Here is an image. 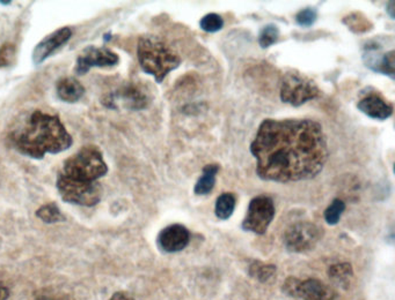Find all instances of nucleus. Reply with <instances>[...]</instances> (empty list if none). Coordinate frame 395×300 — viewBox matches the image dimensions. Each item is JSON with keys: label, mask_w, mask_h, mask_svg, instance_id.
I'll list each match as a JSON object with an SVG mask.
<instances>
[{"label": "nucleus", "mask_w": 395, "mask_h": 300, "mask_svg": "<svg viewBox=\"0 0 395 300\" xmlns=\"http://www.w3.org/2000/svg\"><path fill=\"white\" fill-rule=\"evenodd\" d=\"M109 39H111V34H106L104 35V41H108Z\"/></svg>", "instance_id": "obj_32"}, {"label": "nucleus", "mask_w": 395, "mask_h": 300, "mask_svg": "<svg viewBox=\"0 0 395 300\" xmlns=\"http://www.w3.org/2000/svg\"><path fill=\"white\" fill-rule=\"evenodd\" d=\"M345 203L341 199H334L324 210V219L329 226H336L340 222L342 214L345 212Z\"/></svg>", "instance_id": "obj_21"}, {"label": "nucleus", "mask_w": 395, "mask_h": 300, "mask_svg": "<svg viewBox=\"0 0 395 300\" xmlns=\"http://www.w3.org/2000/svg\"><path fill=\"white\" fill-rule=\"evenodd\" d=\"M261 179L295 183L312 179L328 159L324 128L312 119H266L250 145Z\"/></svg>", "instance_id": "obj_1"}, {"label": "nucleus", "mask_w": 395, "mask_h": 300, "mask_svg": "<svg viewBox=\"0 0 395 300\" xmlns=\"http://www.w3.org/2000/svg\"><path fill=\"white\" fill-rule=\"evenodd\" d=\"M353 266L349 262H341L333 265L328 269V276L333 279V282L338 283V286H347L349 279L353 277Z\"/></svg>", "instance_id": "obj_17"}, {"label": "nucleus", "mask_w": 395, "mask_h": 300, "mask_svg": "<svg viewBox=\"0 0 395 300\" xmlns=\"http://www.w3.org/2000/svg\"><path fill=\"white\" fill-rule=\"evenodd\" d=\"M277 268L276 266L270 263H264L262 261H254L250 263L248 272L254 279L260 283H268L276 276Z\"/></svg>", "instance_id": "obj_18"}, {"label": "nucleus", "mask_w": 395, "mask_h": 300, "mask_svg": "<svg viewBox=\"0 0 395 300\" xmlns=\"http://www.w3.org/2000/svg\"><path fill=\"white\" fill-rule=\"evenodd\" d=\"M8 143L22 155L42 159L46 154L65 152L73 143L61 119L36 110L19 128L8 134Z\"/></svg>", "instance_id": "obj_2"}, {"label": "nucleus", "mask_w": 395, "mask_h": 300, "mask_svg": "<svg viewBox=\"0 0 395 300\" xmlns=\"http://www.w3.org/2000/svg\"><path fill=\"white\" fill-rule=\"evenodd\" d=\"M275 205L273 199L260 195L250 201L242 229L255 234H264L275 217Z\"/></svg>", "instance_id": "obj_8"}, {"label": "nucleus", "mask_w": 395, "mask_h": 300, "mask_svg": "<svg viewBox=\"0 0 395 300\" xmlns=\"http://www.w3.org/2000/svg\"><path fill=\"white\" fill-rule=\"evenodd\" d=\"M282 290L285 294L300 300H336V292L320 279L288 277Z\"/></svg>", "instance_id": "obj_7"}, {"label": "nucleus", "mask_w": 395, "mask_h": 300, "mask_svg": "<svg viewBox=\"0 0 395 300\" xmlns=\"http://www.w3.org/2000/svg\"><path fill=\"white\" fill-rule=\"evenodd\" d=\"M35 300H65V299H62V298H58V297L41 296L39 297V298H36Z\"/></svg>", "instance_id": "obj_30"}, {"label": "nucleus", "mask_w": 395, "mask_h": 300, "mask_svg": "<svg viewBox=\"0 0 395 300\" xmlns=\"http://www.w3.org/2000/svg\"><path fill=\"white\" fill-rule=\"evenodd\" d=\"M393 6H394V3H393V1H389V3H388V6L387 8V12L388 13H389V15H391V18L392 19H394V8H393Z\"/></svg>", "instance_id": "obj_29"}, {"label": "nucleus", "mask_w": 395, "mask_h": 300, "mask_svg": "<svg viewBox=\"0 0 395 300\" xmlns=\"http://www.w3.org/2000/svg\"><path fill=\"white\" fill-rule=\"evenodd\" d=\"M321 92L313 80L300 74L298 72H288L284 75L281 85L282 102L292 106H300L320 97Z\"/></svg>", "instance_id": "obj_6"}, {"label": "nucleus", "mask_w": 395, "mask_h": 300, "mask_svg": "<svg viewBox=\"0 0 395 300\" xmlns=\"http://www.w3.org/2000/svg\"><path fill=\"white\" fill-rule=\"evenodd\" d=\"M279 39V29L276 25L264 26L261 29L260 36H259V44L262 49H267L277 42Z\"/></svg>", "instance_id": "obj_22"}, {"label": "nucleus", "mask_w": 395, "mask_h": 300, "mask_svg": "<svg viewBox=\"0 0 395 300\" xmlns=\"http://www.w3.org/2000/svg\"><path fill=\"white\" fill-rule=\"evenodd\" d=\"M15 46L12 43H5L0 48V68H8L15 60Z\"/></svg>", "instance_id": "obj_25"}, {"label": "nucleus", "mask_w": 395, "mask_h": 300, "mask_svg": "<svg viewBox=\"0 0 395 300\" xmlns=\"http://www.w3.org/2000/svg\"><path fill=\"white\" fill-rule=\"evenodd\" d=\"M320 238V228L314 223H295L285 231L284 246L291 253H305L313 250Z\"/></svg>", "instance_id": "obj_9"}, {"label": "nucleus", "mask_w": 395, "mask_h": 300, "mask_svg": "<svg viewBox=\"0 0 395 300\" xmlns=\"http://www.w3.org/2000/svg\"><path fill=\"white\" fill-rule=\"evenodd\" d=\"M190 243V232L182 224H172L161 230L158 236V245L166 253H178Z\"/></svg>", "instance_id": "obj_12"}, {"label": "nucleus", "mask_w": 395, "mask_h": 300, "mask_svg": "<svg viewBox=\"0 0 395 300\" xmlns=\"http://www.w3.org/2000/svg\"><path fill=\"white\" fill-rule=\"evenodd\" d=\"M108 172L102 152L94 146L82 147L64 162L61 174L82 181H98Z\"/></svg>", "instance_id": "obj_4"}, {"label": "nucleus", "mask_w": 395, "mask_h": 300, "mask_svg": "<svg viewBox=\"0 0 395 300\" xmlns=\"http://www.w3.org/2000/svg\"><path fill=\"white\" fill-rule=\"evenodd\" d=\"M149 97L142 88L136 85H125L121 89L104 99V106L116 109L118 102H121L125 108L131 110H142L149 104Z\"/></svg>", "instance_id": "obj_11"}, {"label": "nucleus", "mask_w": 395, "mask_h": 300, "mask_svg": "<svg viewBox=\"0 0 395 300\" xmlns=\"http://www.w3.org/2000/svg\"><path fill=\"white\" fill-rule=\"evenodd\" d=\"M71 37L72 30L68 27L59 28L56 32H51L50 35L44 37L33 51L34 64H42L46 58H49L56 50L64 46L65 43H68Z\"/></svg>", "instance_id": "obj_13"}, {"label": "nucleus", "mask_w": 395, "mask_h": 300, "mask_svg": "<svg viewBox=\"0 0 395 300\" xmlns=\"http://www.w3.org/2000/svg\"><path fill=\"white\" fill-rule=\"evenodd\" d=\"M317 19L318 12L313 8H304L298 14L295 15V21L302 27L313 26L314 22L317 21Z\"/></svg>", "instance_id": "obj_26"}, {"label": "nucleus", "mask_w": 395, "mask_h": 300, "mask_svg": "<svg viewBox=\"0 0 395 300\" xmlns=\"http://www.w3.org/2000/svg\"><path fill=\"white\" fill-rule=\"evenodd\" d=\"M235 205H237V200H235V195L232 193L221 194V197H218L217 201H216V207H214L216 216L223 221L230 219L235 212Z\"/></svg>", "instance_id": "obj_19"}, {"label": "nucleus", "mask_w": 395, "mask_h": 300, "mask_svg": "<svg viewBox=\"0 0 395 300\" xmlns=\"http://www.w3.org/2000/svg\"><path fill=\"white\" fill-rule=\"evenodd\" d=\"M36 216L41 221L48 224H54V223L64 222L65 216L61 212V209L58 208V206L54 202L46 203L39 207L36 210Z\"/></svg>", "instance_id": "obj_20"}, {"label": "nucleus", "mask_w": 395, "mask_h": 300, "mask_svg": "<svg viewBox=\"0 0 395 300\" xmlns=\"http://www.w3.org/2000/svg\"><path fill=\"white\" fill-rule=\"evenodd\" d=\"M58 99L65 103L78 102L85 95L84 86L75 78H63L56 85Z\"/></svg>", "instance_id": "obj_15"}, {"label": "nucleus", "mask_w": 395, "mask_h": 300, "mask_svg": "<svg viewBox=\"0 0 395 300\" xmlns=\"http://www.w3.org/2000/svg\"><path fill=\"white\" fill-rule=\"evenodd\" d=\"M201 28L207 32H217L224 27V20L221 15L210 13L202 18L200 22Z\"/></svg>", "instance_id": "obj_23"}, {"label": "nucleus", "mask_w": 395, "mask_h": 300, "mask_svg": "<svg viewBox=\"0 0 395 300\" xmlns=\"http://www.w3.org/2000/svg\"><path fill=\"white\" fill-rule=\"evenodd\" d=\"M109 300H135L125 292H116Z\"/></svg>", "instance_id": "obj_27"}, {"label": "nucleus", "mask_w": 395, "mask_h": 300, "mask_svg": "<svg viewBox=\"0 0 395 300\" xmlns=\"http://www.w3.org/2000/svg\"><path fill=\"white\" fill-rule=\"evenodd\" d=\"M120 61L118 53L108 48L87 46L77 58L75 73L84 75L92 68H113Z\"/></svg>", "instance_id": "obj_10"}, {"label": "nucleus", "mask_w": 395, "mask_h": 300, "mask_svg": "<svg viewBox=\"0 0 395 300\" xmlns=\"http://www.w3.org/2000/svg\"><path fill=\"white\" fill-rule=\"evenodd\" d=\"M0 4H1V5H11V1H5V0H0Z\"/></svg>", "instance_id": "obj_31"}, {"label": "nucleus", "mask_w": 395, "mask_h": 300, "mask_svg": "<svg viewBox=\"0 0 395 300\" xmlns=\"http://www.w3.org/2000/svg\"><path fill=\"white\" fill-rule=\"evenodd\" d=\"M345 23L349 27L353 32H364L370 30L372 28V25L370 22L367 21V19L360 14L348 15L347 18L343 20Z\"/></svg>", "instance_id": "obj_24"}, {"label": "nucleus", "mask_w": 395, "mask_h": 300, "mask_svg": "<svg viewBox=\"0 0 395 300\" xmlns=\"http://www.w3.org/2000/svg\"><path fill=\"white\" fill-rule=\"evenodd\" d=\"M218 171H219V166L217 164H208L207 166H204L202 177L197 180L195 188H194L196 195L210 194L216 185V176H217Z\"/></svg>", "instance_id": "obj_16"}, {"label": "nucleus", "mask_w": 395, "mask_h": 300, "mask_svg": "<svg viewBox=\"0 0 395 300\" xmlns=\"http://www.w3.org/2000/svg\"><path fill=\"white\" fill-rule=\"evenodd\" d=\"M137 57L143 71L152 75L158 83L181 65L178 53L156 35H144L139 39Z\"/></svg>", "instance_id": "obj_3"}, {"label": "nucleus", "mask_w": 395, "mask_h": 300, "mask_svg": "<svg viewBox=\"0 0 395 300\" xmlns=\"http://www.w3.org/2000/svg\"><path fill=\"white\" fill-rule=\"evenodd\" d=\"M56 186L65 202L82 207H94L104 194L100 183L72 179L61 173L58 174Z\"/></svg>", "instance_id": "obj_5"}, {"label": "nucleus", "mask_w": 395, "mask_h": 300, "mask_svg": "<svg viewBox=\"0 0 395 300\" xmlns=\"http://www.w3.org/2000/svg\"><path fill=\"white\" fill-rule=\"evenodd\" d=\"M357 108L364 114L378 120L387 119L393 113V106L386 102L378 94H371V95L360 99L357 104Z\"/></svg>", "instance_id": "obj_14"}, {"label": "nucleus", "mask_w": 395, "mask_h": 300, "mask_svg": "<svg viewBox=\"0 0 395 300\" xmlns=\"http://www.w3.org/2000/svg\"><path fill=\"white\" fill-rule=\"evenodd\" d=\"M8 296H10V291H8V288L0 286V300H6Z\"/></svg>", "instance_id": "obj_28"}]
</instances>
